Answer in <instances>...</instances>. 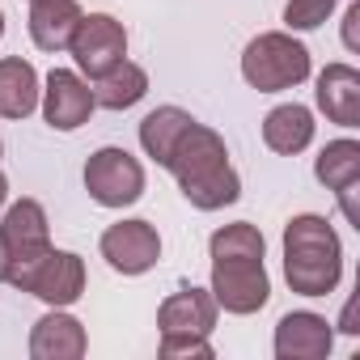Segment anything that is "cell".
<instances>
[{
    "mask_svg": "<svg viewBox=\"0 0 360 360\" xmlns=\"http://www.w3.org/2000/svg\"><path fill=\"white\" fill-rule=\"evenodd\" d=\"M165 169L174 174V183L187 195V204L200 212H221L242 200V178L229 161V148H225L221 131H212L208 123H195V119L187 123Z\"/></svg>",
    "mask_w": 360,
    "mask_h": 360,
    "instance_id": "cell-1",
    "label": "cell"
},
{
    "mask_svg": "<svg viewBox=\"0 0 360 360\" xmlns=\"http://www.w3.org/2000/svg\"><path fill=\"white\" fill-rule=\"evenodd\" d=\"M284 280L297 297H330L343 280V242L318 212H301L284 225Z\"/></svg>",
    "mask_w": 360,
    "mask_h": 360,
    "instance_id": "cell-2",
    "label": "cell"
},
{
    "mask_svg": "<svg viewBox=\"0 0 360 360\" xmlns=\"http://www.w3.org/2000/svg\"><path fill=\"white\" fill-rule=\"evenodd\" d=\"M309 72H314L309 47L301 39H292V30H267V34L250 39L242 51V77L259 94L297 89L301 81H309Z\"/></svg>",
    "mask_w": 360,
    "mask_h": 360,
    "instance_id": "cell-3",
    "label": "cell"
},
{
    "mask_svg": "<svg viewBox=\"0 0 360 360\" xmlns=\"http://www.w3.org/2000/svg\"><path fill=\"white\" fill-rule=\"evenodd\" d=\"M0 238H5L9 250V276L5 284L22 288L26 271L51 250V225H47V208L39 200H18L5 208V221H0Z\"/></svg>",
    "mask_w": 360,
    "mask_h": 360,
    "instance_id": "cell-4",
    "label": "cell"
},
{
    "mask_svg": "<svg viewBox=\"0 0 360 360\" xmlns=\"http://www.w3.org/2000/svg\"><path fill=\"white\" fill-rule=\"evenodd\" d=\"M85 191L102 208H131L144 195V165L127 148L102 144L85 161Z\"/></svg>",
    "mask_w": 360,
    "mask_h": 360,
    "instance_id": "cell-5",
    "label": "cell"
},
{
    "mask_svg": "<svg viewBox=\"0 0 360 360\" xmlns=\"http://www.w3.org/2000/svg\"><path fill=\"white\" fill-rule=\"evenodd\" d=\"M212 301L225 314H259L271 297V280L263 259H212Z\"/></svg>",
    "mask_w": 360,
    "mask_h": 360,
    "instance_id": "cell-6",
    "label": "cell"
},
{
    "mask_svg": "<svg viewBox=\"0 0 360 360\" xmlns=\"http://www.w3.org/2000/svg\"><path fill=\"white\" fill-rule=\"evenodd\" d=\"M68 51L77 60V72L85 81H98L119 60H127V30L110 13H85L77 34H72V43H68Z\"/></svg>",
    "mask_w": 360,
    "mask_h": 360,
    "instance_id": "cell-7",
    "label": "cell"
},
{
    "mask_svg": "<svg viewBox=\"0 0 360 360\" xmlns=\"http://www.w3.org/2000/svg\"><path fill=\"white\" fill-rule=\"evenodd\" d=\"M22 292L39 297V301L51 305V309H68V305H77L81 292H85V259L72 255V250H56V246H51V250L26 271Z\"/></svg>",
    "mask_w": 360,
    "mask_h": 360,
    "instance_id": "cell-8",
    "label": "cell"
},
{
    "mask_svg": "<svg viewBox=\"0 0 360 360\" xmlns=\"http://www.w3.org/2000/svg\"><path fill=\"white\" fill-rule=\"evenodd\" d=\"M39 106H43L47 127H56V131H77V127H85L89 115L98 110L94 85H89L77 68H51L47 81H43Z\"/></svg>",
    "mask_w": 360,
    "mask_h": 360,
    "instance_id": "cell-9",
    "label": "cell"
},
{
    "mask_svg": "<svg viewBox=\"0 0 360 360\" xmlns=\"http://www.w3.org/2000/svg\"><path fill=\"white\" fill-rule=\"evenodd\" d=\"M98 250L110 263V271H119V276H144L161 259V233L148 221H115L102 233Z\"/></svg>",
    "mask_w": 360,
    "mask_h": 360,
    "instance_id": "cell-10",
    "label": "cell"
},
{
    "mask_svg": "<svg viewBox=\"0 0 360 360\" xmlns=\"http://www.w3.org/2000/svg\"><path fill=\"white\" fill-rule=\"evenodd\" d=\"M335 347V326L314 309H292L276 322L271 352L280 360H326Z\"/></svg>",
    "mask_w": 360,
    "mask_h": 360,
    "instance_id": "cell-11",
    "label": "cell"
},
{
    "mask_svg": "<svg viewBox=\"0 0 360 360\" xmlns=\"http://www.w3.org/2000/svg\"><path fill=\"white\" fill-rule=\"evenodd\" d=\"M157 326L161 335L174 339H208L217 330V301L208 288H183V292H169L157 309Z\"/></svg>",
    "mask_w": 360,
    "mask_h": 360,
    "instance_id": "cell-12",
    "label": "cell"
},
{
    "mask_svg": "<svg viewBox=\"0 0 360 360\" xmlns=\"http://www.w3.org/2000/svg\"><path fill=\"white\" fill-rule=\"evenodd\" d=\"M89 335L68 309H51L30 326V360H81Z\"/></svg>",
    "mask_w": 360,
    "mask_h": 360,
    "instance_id": "cell-13",
    "label": "cell"
},
{
    "mask_svg": "<svg viewBox=\"0 0 360 360\" xmlns=\"http://www.w3.org/2000/svg\"><path fill=\"white\" fill-rule=\"evenodd\" d=\"M318 110L339 123V127H360V72L352 64H326L318 72V89H314Z\"/></svg>",
    "mask_w": 360,
    "mask_h": 360,
    "instance_id": "cell-14",
    "label": "cell"
},
{
    "mask_svg": "<svg viewBox=\"0 0 360 360\" xmlns=\"http://www.w3.org/2000/svg\"><path fill=\"white\" fill-rule=\"evenodd\" d=\"M85 9L77 5V0H30V39L39 51H68L77 26H81Z\"/></svg>",
    "mask_w": 360,
    "mask_h": 360,
    "instance_id": "cell-15",
    "label": "cell"
},
{
    "mask_svg": "<svg viewBox=\"0 0 360 360\" xmlns=\"http://www.w3.org/2000/svg\"><path fill=\"white\" fill-rule=\"evenodd\" d=\"M314 110L301 102H280L263 115V144L280 157H297L314 144Z\"/></svg>",
    "mask_w": 360,
    "mask_h": 360,
    "instance_id": "cell-16",
    "label": "cell"
},
{
    "mask_svg": "<svg viewBox=\"0 0 360 360\" xmlns=\"http://www.w3.org/2000/svg\"><path fill=\"white\" fill-rule=\"evenodd\" d=\"M39 98H43V81H39L30 60H22V56L0 60V115L26 119V115L39 110Z\"/></svg>",
    "mask_w": 360,
    "mask_h": 360,
    "instance_id": "cell-17",
    "label": "cell"
},
{
    "mask_svg": "<svg viewBox=\"0 0 360 360\" xmlns=\"http://www.w3.org/2000/svg\"><path fill=\"white\" fill-rule=\"evenodd\" d=\"M144 94H148V72L131 60H119L110 72L94 81V102L102 110H131L136 102H144Z\"/></svg>",
    "mask_w": 360,
    "mask_h": 360,
    "instance_id": "cell-18",
    "label": "cell"
},
{
    "mask_svg": "<svg viewBox=\"0 0 360 360\" xmlns=\"http://www.w3.org/2000/svg\"><path fill=\"white\" fill-rule=\"evenodd\" d=\"M187 123H191V115L183 106H157V110H148L140 119V148H144V157H153L157 165H165L169 153H174V144H178V136L187 131Z\"/></svg>",
    "mask_w": 360,
    "mask_h": 360,
    "instance_id": "cell-19",
    "label": "cell"
},
{
    "mask_svg": "<svg viewBox=\"0 0 360 360\" xmlns=\"http://www.w3.org/2000/svg\"><path fill=\"white\" fill-rule=\"evenodd\" d=\"M314 178L326 191H343L352 183H360V144L352 136L330 140L318 157H314Z\"/></svg>",
    "mask_w": 360,
    "mask_h": 360,
    "instance_id": "cell-20",
    "label": "cell"
},
{
    "mask_svg": "<svg viewBox=\"0 0 360 360\" xmlns=\"http://www.w3.org/2000/svg\"><path fill=\"white\" fill-rule=\"evenodd\" d=\"M208 255H212V259H263V255H267V242H263L259 225L233 221V225H221V229L208 238Z\"/></svg>",
    "mask_w": 360,
    "mask_h": 360,
    "instance_id": "cell-21",
    "label": "cell"
},
{
    "mask_svg": "<svg viewBox=\"0 0 360 360\" xmlns=\"http://www.w3.org/2000/svg\"><path fill=\"white\" fill-rule=\"evenodd\" d=\"M335 5L339 0H288L284 5V26L288 30H318V26H326V18L335 13Z\"/></svg>",
    "mask_w": 360,
    "mask_h": 360,
    "instance_id": "cell-22",
    "label": "cell"
},
{
    "mask_svg": "<svg viewBox=\"0 0 360 360\" xmlns=\"http://www.w3.org/2000/svg\"><path fill=\"white\" fill-rule=\"evenodd\" d=\"M161 356H195V360H212V343L208 339H174V335H161Z\"/></svg>",
    "mask_w": 360,
    "mask_h": 360,
    "instance_id": "cell-23",
    "label": "cell"
},
{
    "mask_svg": "<svg viewBox=\"0 0 360 360\" xmlns=\"http://www.w3.org/2000/svg\"><path fill=\"white\" fill-rule=\"evenodd\" d=\"M356 22H360V5H352L347 18H343V43H347V51H356Z\"/></svg>",
    "mask_w": 360,
    "mask_h": 360,
    "instance_id": "cell-24",
    "label": "cell"
},
{
    "mask_svg": "<svg viewBox=\"0 0 360 360\" xmlns=\"http://www.w3.org/2000/svg\"><path fill=\"white\" fill-rule=\"evenodd\" d=\"M5 276H9V250H5V238H0V284H5Z\"/></svg>",
    "mask_w": 360,
    "mask_h": 360,
    "instance_id": "cell-25",
    "label": "cell"
},
{
    "mask_svg": "<svg viewBox=\"0 0 360 360\" xmlns=\"http://www.w3.org/2000/svg\"><path fill=\"white\" fill-rule=\"evenodd\" d=\"M5 200H9V178L0 174V208H5Z\"/></svg>",
    "mask_w": 360,
    "mask_h": 360,
    "instance_id": "cell-26",
    "label": "cell"
},
{
    "mask_svg": "<svg viewBox=\"0 0 360 360\" xmlns=\"http://www.w3.org/2000/svg\"><path fill=\"white\" fill-rule=\"evenodd\" d=\"M0 39H5V9H0Z\"/></svg>",
    "mask_w": 360,
    "mask_h": 360,
    "instance_id": "cell-27",
    "label": "cell"
},
{
    "mask_svg": "<svg viewBox=\"0 0 360 360\" xmlns=\"http://www.w3.org/2000/svg\"><path fill=\"white\" fill-rule=\"evenodd\" d=\"M0 157H5V144H0Z\"/></svg>",
    "mask_w": 360,
    "mask_h": 360,
    "instance_id": "cell-28",
    "label": "cell"
}]
</instances>
